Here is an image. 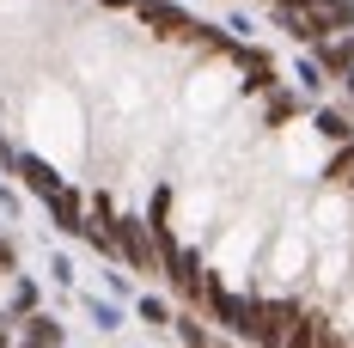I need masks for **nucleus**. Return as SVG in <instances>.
<instances>
[{
    "mask_svg": "<svg viewBox=\"0 0 354 348\" xmlns=\"http://www.w3.org/2000/svg\"><path fill=\"white\" fill-rule=\"evenodd\" d=\"M6 269H12V244L0 239V275H6Z\"/></svg>",
    "mask_w": 354,
    "mask_h": 348,
    "instance_id": "6",
    "label": "nucleus"
},
{
    "mask_svg": "<svg viewBox=\"0 0 354 348\" xmlns=\"http://www.w3.org/2000/svg\"><path fill=\"white\" fill-rule=\"evenodd\" d=\"M104 239H110V250H116L122 263L153 269V244H147V226H141V220H129V214H104Z\"/></svg>",
    "mask_w": 354,
    "mask_h": 348,
    "instance_id": "1",
    "label": "nucleus"
},
{
    "mask_svg": "<svg viewBox=\"0 0 354 348\" xmlns=\"http://www.w3.org/2000/svg\"><path fill=\"white\" fill-rule=\"evenodd\" d=\"M330 183H342V190H354V147H342V153H336V159H330Z\"/></svg>",
    "mask_w": 354,
    "mask_h": 348,
    "instance_id": "4",
    "label": "nucleus"
},
{
    "mask_svg": "<svg viewBox=\"0 0 354 348\" xmlns=\"http://www.w3.org/2000/svg\"><path fill=\"white\" fill-rule=\"evenodd\" d=\"M31 336H37V348H55V342H62V330H55L49 318H37V324H31Z\"/></svg>",
    "mask_w": 354,
    "mask_h": 348,
    "instance_id": "5",
    "label": "nucleus"
},
{
    "mask_svg": "<svg viewBox=\"0 0 354 348\" xmlns=\"http://www.w3.org/2000/svg\"><path fill=\"white\" fill-rule=\"evenodd\" d=\"M324 336H330V324H324L318 312H299L293 324H287V336H281V348H318Z\"/></svg>",
    "mask_w": 354,
    "mask_h": 348,
    "instance_id": "2",
    "label": "nucleus"
},
{
    "mask_svg": "<svg viewBox=\"0 0 354 348\" xmlns=\"http://www.w3.org/2000/svg\"><path fill=\"white\" fill-rule=\"evenodd\" d=\"M0 348H6V336H0Z\"/></svg>",
    "mask_w": 354,
    "mask_h": 348,
    "instance_id": "7",
    "label": "nucleus"
},
{
    "mask_svg": "<svg viewBox=\"0 0 354 348\" xmlns=\"http://www.w3.org/2000/svg\"><path fill=\"white\" fill-rule=\"evenodd\" d=\"M324 68L330 73H354V43H324Z\"/></svg>",
    "mask_w": 354,
    "mask_h": 348,
    "instance_id": "3",
    "label": "nucleus"
}]
</instances>
